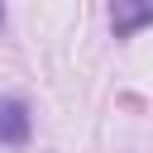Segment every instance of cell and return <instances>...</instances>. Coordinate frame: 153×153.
Masks as SVG:
<instances>
[{"mask_svg":"<svg viewBox=\"0 0 153 153\" xmlns=\"http://www.w3.org/2000/svg\"><path fill=\"white\" fill-rule=\"evenodd\" d=\"M143 24H153V0H110V29H115V38H134Z\"/></svg>","mask_w":153,"mask_h":153,"instance_id":"cell-2","label":"cell"},{"mask_svg":"<svg viewBox=\"0 0 153 153\" xmlns=\"http://www.w3.org/2000/svg\"><path fill=\"white\" fill-rule=\"evenodd\" d=\"M0 24H5V0H0Z\"/></svg>","mask_w":153,"mask_h":153,"instance_id":"cell-3","label":"cell"},{"mask_svg":"<svg viewBox=\"0 0 153 153\" xmlns=\"http://www.w3.org/2000/svg\"><path fill=\"white\" fill-rule=\"evenodd\" d=\"M29 129H33L29 105H24L19 96H0V143L24 148V143H29Z\"/></svg>","mask_w":153,"mask_h":153,"instance_id":"cell-1","label":"cell"}]
</instances>
